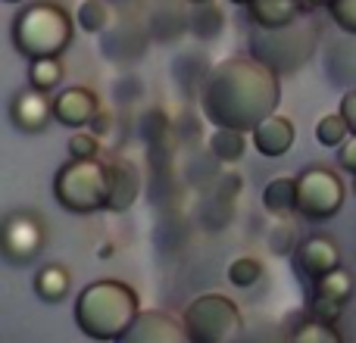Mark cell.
<instances>
[{
  "label": "cell",
  "instance_id": "cell-1",
  "mask_svg": "<svg viewBox=\"0 0 356 343\" xmlns=\"http://www.w3.org/2000/svg\"><path fill=\"white\" fill-rule=\"evenodd\" d=\"M200 112L213 128H238L250 135L282 103V75L250 53L219 60L200 85Z\"/></svg>",
  "mask_w": 356,
  "mask_h": 343
},
{
  "label": "cell",
  "instance_id": "cell-2",
  "mask_svg": "<svg viewBox=\"0 0 356 343\" xmlns=\"http://www.w3.org/2000/svg\"><path fill=\"white\" fill-rule=\"evenodd\" d=\"M75 325L85 337L113 343L119 340L131 328V321L141 312V300H138L135 287L116 278H100L81 287L75 296Z\"/></svg>",
  "mask_w": 356,
  "mask_h": 343
},
{
  "label": "cell",
  "instance_id": "cell-3",
  "mask_svg": "<svg viewBox=\"0 0 356 343\" xmlns=\"http://www.w3.org/2000/svg\"><path fill=\"white\" fill-rule=\"evenodd\" d=\"M13 47L29 62L60 60L75 41V19L56 0H35L13 19Z\"/></svg>",
  "mask_w": 356,
  "mask_h": 343
},
{
  "label": "cell",
  "instance_id": "cell-4",
  "mask_svg": "<svg viewBox=\"0 0 356 343\" xmlns=\"http://www.w3.org/2000/svg\"><path fill=\"white\" fill-rule=\"evenodd\" d=\"M319 50V22L309 12L297 16L288 25H253L247 35V53L253 60H259L263 66H269L278 75H294L307 66Z\"/></svg>",
  "mask_w": 356,
  "mask_h": 343
},
{
  "label": "cell",
  "instance_id": "cell-5",
  "mask_svg": "<svg viewBox=\"0 0 356 343\" xmlns=\"http://www.w3.org/2000/svg\"><path fill=\"white\" fill-rule=\"evenodd\" d=\"M54 196L66 212L94 215L104 212L110 200V175L100 160H69L54 175Z\"/></svg>",
  "mask_w": 356,
  "mask_h": 343
},
{
  "label": "cell",
  "instance_id": "cell-6",
  "mask_svg": "<svg viewBox=\"0 0 356 343\" xmlns=\"http://www.w3.org/2000/svg\"><path fill=\"white\" fill-rule=\"evenodd\" d=\"M181 325L191 343H238L244 334V312L225 294H203L184 306Z\"/></svg>",
  "mask_w": 356,
  "mask_h": 343
},
{
  "label": "cell",
  "instance_id": "cell-7",
  "mask_svg": "<svg viewBox=\"0 0 356 343\" xmlns=\"http://www.w3.org/2000/svg\"><path fill=\"white\" fill-rule=\"evenodd\" d=\"M347 187L338 172L309 166L297 175V215L307 221H328L344 206Z\"/></svg>",
  "mask_w": 356,
  "mask_h": 343
},
{
  "label": "cell",
  "instance_id": "cell-8",
  "mask_svg": "<svg viewBox=\"0 0 356 343\" xmlns=\"http://www.w3.org/2000/svg\"><path fill=\"white\" fill-rule=\"evenodd\" d=\"M47 246V225L29 209H13L0 219V259L10 265H31Z\"/></svg>",
  "mask_w": 356,
  "mask_h": 343
},
{
  "label": "cell",
  "instance_id": "cell-9",
  "mask_svg": "<svg viewBox=\"0 0 356 343\" xmlns=\"http://www.w3.org/2000/svg\"><path fill=\"white\" fill-rule=\"evenodd\" d=\"M150 44V28H144V22L131 16H119L100 31V53L116 66H129L138 62L147 53Z\"/></svg>",
  "mask_w": 356,
  "mask_h": 343
},
{
  "label": "cell",
  "instance_id": "cell-10",
  "mask_svg": "<svg viewBox=\"0 0 356 343\" xmlns=\"http://www.w3.org/2000/svg\"><path fill=\"white\" fill-rule=\"evenodd\" d=\"M113 343H191V337L181 321L172 319L169 312H163V309H144L131 321L129 331Z\"/></svg>",
  "mask_w": 356,
  "mask_h": 343
},
{
  "label": "cell",
  "instance_id": "cell-11",
  "mask_svg": "<svg viewBox=\"0 0 356 343\" xmlns=\"http://www.w3.org/2000/svg\"><path fill=\"white\" fill-rule=\"evenodd\" d=\"M341 265V250L328 234H313V237L300 240L294 250V269L307 284H316Z\"/></svg>",
  "mask_w": 356,
  "mask_h": 343
},
{
  "label": "cell",
  "instance_id": "cell-12",
  "mask_svg": "<svg viewBox=\"0 0 356 343\" xmlns=\"http://www.w3.org/2000/svg\"><path fill=\"white\" fill-rule=\"evenodd\" d=\"M50 119H54V100L47 97V91L25 87L10 100V122L25 135H41Z\"/></svg>",
  "mask_w": 356,
  "mask_h": 343
},
{
  "label": "cell",
  "instance_id": "cell-13",
  "mask_svg": "<svg viewBox=\"0 0 356 343\" xmlns=\"http://www.w3.org/2000/svg\"><path fill=\"white\" fill-rule=\"evenodd\" d=\"M100 112V100L91 87L72 85L54 97V122L66 125V128H85L91 119Z\"/></svg>",
  "mask_w": 356,
  "mask_h": 343
},
{
  "label": "cell",
  "instance_id": "cell-14",
  "mask_svg": "<svg viewBox=\"0 0 356 343\" xmlns=\"http://www.w3.org/2000/svg\"><path fill=\"white\" fill-rule=\"evenodd\" d=\"M250 141H253V147H257L259 156H266V160H278V156H284L291 147H294L297 128H294L291 119L272 112L269 119H263V122L250 131Z\"/></svg>",
  "mask_w": 356,
  "mask_h": 343
},
{
  "label": "cell",
  "instance_id": "cell-15",
  "mask_svg": "<svg viewBox=\"0 0 356 343\" xmlns=\"http://www.w3.org/2000/svg\"><path fill=\"white\" fill-rule=\"evenodd\" d=\"M106 175H110L106 212H129L135 206L138 194H141V172L129 160H113V162H106Z\"/></svg>",
  "mask_w": 356,
  "mask_h": 343
},
{
  "label": "cell",
  "instance_id": "cell-16",
  "mask_svg": "<svg viewBox=\"0 0 356 343\" xmlns=\"http://www.w3.org/2000/svg\"><path fill=\"white\" fill-rule=\"evenodd\" d=\"M322 69H325L332 85L353 91L356 87V35H344L341 41L328 44L325 56H322Z\"/></svg>",
  "mask_w": 356,
  "mask_h": 343
},
{
  "label": "cell",
  "instance_id": "cell-17",
  "mask_svg": "<svg viewBox=\"0 0 356 343\" xmlns=\"http://www.w3.org/2000/svg\"><path fill=\"white\" fill-rule=\"evenodd\" d=\"M307 6L303 0H250L247 3V16L253 25H266V28H275V25H288L297 16H303Z\"/></svg>",
  "mask_w": 356,
  "mask_h": 343
},
{
  "label": "cell",
  "instance_id": "cell-18",
  "mask_svg": "<svg viewBox=\"0 0 356 343\" xmlns=\"http://www.w3.org/2000/svg\"><path fill=\"white\" fill-rule=\"evenodd\" d=\"M188 35L197 37V41H213L225 31V10L213 3H194L188 12Z\"/></svg>",
  "mask_w": 356,
  "mask_h": 343
},
{
  "label": "cell",
  "instance_id": "cell-19",
  "mask_svg": "<svg viewBox=\"0 0 356 343\" xmlns=\"http://www.w3.org/2000/svg\"><path fill=\"white\" fill-rule=\"evenodd\" d=\"M263 209L275 219L297 212V178L278 175L263 187Z\"/></svg>",
  "mask_w": 356,
  "mask_h": 343
},
{
  "label": "cell",
  "instance_id": "cell-20",
  "mask_svg": "<svg viewBox=\"0 0 356 343\" xmlns=\"http://www.w3.org/2000/svg\"><path fill=\"white\" fill-rule=\"evenodd\" d=\"M69 287H72V275H69V269L63 262H47L44 269H38V275H35L38 300L60 303L69 296Z\"/></svg>",
  "mask_w": 356,
  "mask_h": 343
},
{
  "label": "cell",
  "instance_id": "cell-21",
  "mask_svg": "<svg viewBox=\"0 0 356 343\" xmlns=\"http://www.w3.org/2000/svg\"><path fill=\"white\" fill-rule=\"evenodd\" d=\"M209 69L213 66H209L207 53H194V50L178 53L175 62H172V75H175V81L184 87V91H200V85L207 81Z\"/></svg>",
  "mask_w": 356,
  "mask_h": 343
},
{
  "label": "cell",
  "instance_id": "cell-22",
  "mask_svg": "<svg viewBox=\"0 0 356 343\" xmlns=\"http://www.w3.org/2000/svg\"><path fill=\"white\" fill-rule=\"evenodd\" d=\"M247 131L238 128H213L209 135V153L219 162H238L247 153Z\"/></svg>",
  "mask_w": 356,
  "mask_h": 343
},
{
  "label": "cell",
  "instance_id": "cell-23",
  "mask_svg": "<svg viewBox=\"0 0 356 343\" xmlns=\"http://www.w3.org/2000/svg\"><path fill=\"white\" fill-rule=\"evenodd\" d=\"M288 343H344V337H341V331L334 325L309 315L300 325H294V331L288 334Z\"/></svg>",
  "mask_w": 356,
  "mask_h": 343
},
{
  "label": "cell",
  "instance_id": "cell-24",
  "mask_svg": "<svg viewBox=\"0 0 356 343\" xmlns=\"http://www.w3.org/2000/svg\"><path fill=\"white\" fill-rule=\"evenodd\" d=\"M113 19L116 16H113L106 0H81L79 10H75V22H79V28L88 31V35H100Z\"/></svg>",
  "mask_w": 356,
  "mask_h": 343
},
{
  "label": "cell",
  "instance_id": "cell-25",
  "mask_svg": "<svg viewBox=\"0 0 356 343\" xmlns=\"http://www.w3.org/2000/svg\"><path fill=\"white\" fill-rule=\"evenodd\" d=\"M353 290H356V281H353V275L344 269V265H338L334 271H328L325 278H319V281L313 284V294L328 296V300H338V303L350 300Z\"/></svg>",
  "mask_w": 356,
  "mask_h": 343
},
{
  "label": "cell",
  "instance_id": "cell-26",
  "mask_svg": "<svg viewBox=\"0 0 356 343\" xmlns=\"http://www.w3.org/2000/svg\"><path fill=\"white\" fill-rule=\"evenodd\" d=\"M63 62L60 60H35L29 66V85L38 87V91H54V87L63 85Z\"/></svg>",
  "mask_w": 356,
  "mask_h": 343
},
{
  "label": "cell",
  "instance_id": "cell-27",
  "mask_svg": "<svg viewBox=\"0 0 356 343\" xmlns=\"http://www.w3.org/2000/svg\"><path fill=\"white\" fill-rule=\"evenodd\" d=\"M347 137H350V128H347L341 112H328V116H322L319 122H316V141H319L322 147H341Z\"/></svg>",
  "mask_w": 356,
  "mask_h": 343
},
{
  "label": "cell",
  "instance_id": "cell-28",
  "mask_svg": "<svg viewBox=\"0 0 356 343\" xmlns=\"http://www.w3.org/2000/svg\"><path fill=\"white\" fill-rule=\"evenodd\" d=\"M263 278V262L257 256H238L228 262V281L234 287H253Z\"/></svg>",
  "mask_w": 356,
  "mask_h": 343
},
{
  "label": "cell",
  "instance_id": "cell-29",
  "mask_svg": "<svg viewBox=\"0 0 356 343\" xmlns=\"http://www.w3.org/2000/svg\"><path fill=\"white\" fill-rule=\"evenodd\" d=\"M141 137L147 141L150 150H156L160 144H169V119L163 110H147L141 116Z\"/></svg>",
  "mask_w": 356,
  "mask_h": 343
},
{
  "label": "cell",
  "instance_id": "cell-30",
  "mask_svg": "<svg viewBox=\"0 0 356 343\" xmlns=\"http://www.w3.org/2000/svg\"><path fill=\"white\" fill-rule=\"evenodd\" d=\"M269 246L278 256H294V250L300 246V240H297V225L288 221V215H282L278 225L269 231Z\"/></svg>",
  "mask_w": 356,
  "mask_h": 343
},
{
  "label": "cell",
  "instance_id": "cell-31",
  "mask_svg": "<svg viewBox=\"0 0 356 343\" xmlns=\"http://www.w3.org/2000/svg\"><path fill=\"white\" fill-rule=\"evenodd\" d=\"M69 160H97L100 153V141L94 131H75L69 137Z\"/></svg>",
  "mask_w": 356,
  "mask_h": 343
},
{
  "label": "cell",
  "instance_id": "cell-32",
  "mask_svg": "<svg viewBox=\"0 0 356 343\" xmlns=\"http://www.w3.org/2000/svg\"><path fill=\"white\" fill-rule=\"evenodd\" d=\"M328 16L344 35H356V0H332Z\"/></svg>",
  "mask_w": 356,
  "mask_h": 343
},
{
  "label": "cell",
  "instance_id": "cell-33",
  "mask_svg": "<svg viewBox=\"0 0 356 343\" xmlns=\"http://www.w3.org/2000/svg\"><path fill=\"white\" fill-rule=\"evenodd\" d=\"M309 315H313V319H319V321H328V325H338V319L344 315V303L313 294V303H309Z\"/></svg>",
  "mask_w": 356,
  "mask_h": 343
},
{
  "label": "cell",
  "instance_id": "cell-34",
  "mask_svg": "<svg viewBox=\"0 0 356 343\" xmlns=\"http://www.w3.org/2000/svg\"><path fill=\"white\" fill-rule=\"evenodd\" d=\"M338 166L344 172H350V175H356V135H350L338 147Z\"/></svg>",
  "mask_w": 356,
  "mask_h": 343
},
{
  "label": "cell",
  "instance_id": "cell-35",
  "mask_svg": "<svg viewBox=\"0 0 356 343\" xmlns=\"http://www.w3.org/2000/svg\"><path fill=\"white\" fill-rule=\"evenodd\" d=\"M338 112L344 116V122H347V128H350V135H356V87H353V91H344Z\"/></svg>",
  "mask_w": 356,
  "mask_h": 343
},
{
  "label": "cell",
  "instance_id": "cell-36",
  "mask_svg": "<svg viewBox=\"0 0 356 343\" xmlns=\"http://www.w3.org/2000/svg\"><path fill=\"white\" fill-rule=\"evenodd\" d=\"M110 128H113V112L100 110L97 116L91 119V131H94V135H97V137H106V131H110Z\"/></svg>",
  "mask_w": 356,
  "mask_h": 343
},
{
  "label": "cell",
  "instance_id": "cell-37",
  "mask_svg": "<svg viewBox=\"0 0 356 343\" xmlns=\"http://www.w3.org/2000/svg\"><path fill=\"white\" fill-rule=\"evenodd\" d=\"M328 3H332V0H303V6H307V12H309V10H322V6H325V10H328Z\"/></svg>",
  "mask_w": 356,
  "mask_h": 343
},
{
  "label": "cell",
  "instance_id": "cell-38",
  "mask_svg": "<svg viewBox=\"0 0 356 343\" xmlns=\"http://www.w3.org/2000/svg\"><path fill=\"white\" fill-rule=\"evenodd\" d=\"M232 3H234V6H247V3H250V0H232Z\"/></svg>",
  "mask_w": 356,
  "mask_h": 343
},
{
  "label": "cell",
  "instance_id": "cell-39",
  "mask_svg": "<svg viewBox=\"0 0 356 343\" xmlns=\"http://www.w3.org/2000/svg\"><path fill=\"white\" fill-rule=\"evenodd\" d=\"M188 3L194 6V3H213V0H188Z\"/></svg>",
  "mask_w": 356,
  "mask_h": 343
},
{
  "label": "cell",
  "instance_id": "cell-40",
  "mask_svg": "<svg viewBox=\"0 0 356 343\" xmlns=\"http://www.w3.org/2000/svg\"><path fill=\"white\" fill-rule=\"evenodd\" d=\"M3 3H22V0H3Z\"/></svg>",
  "mask_w": 356,
  "mask_h": 343
},
{
  "label": "cell",
  "instance_id": "cell-41",
  "mask_svg": "<svg viewBox=\"0 0 356 343\" xmlns=\"http://www.w3.org/2000/svg\"><path fill=\"white\" fill-rule=\"evenodd\" d=\"M353 194H356V175H353Z\"/></svg>",
  "mask_w": 356,
  "mask_h": 343
}]
</instances>
